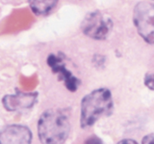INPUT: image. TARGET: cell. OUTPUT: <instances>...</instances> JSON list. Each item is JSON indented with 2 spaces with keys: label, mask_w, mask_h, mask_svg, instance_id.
Wrapping results in <instances>:
<instances>
[{
  "label": "cell",
  "mask_w": 154,
  "mask_h": 144,
  "mask_svg": "<svg viewBox=\"0 0 154 144\" xmlns=\"http://www.w3.org/2000/svg\"><path fill=\"white\" fill-rule=\"evenodd\" d=\"M132 20L140 38L154 44V3L141 1L134 7Z\"/></svg>",
  "instance_id": "3957f363"
},
{
  "label": "cell",
  "mask_w": 154,
  "mask_h": 144,
  "mask_svg": "<svg viewBox=\"0 0 154 144\" xmlns=\"http://www.w3.org/2000/svg\"><path fill=\"white\" fill-rule=\"evenodd\" d=\"M46 63L51 72L57 75L60 81H63L69 91L75 92L79 89L81 84L80 79L67 69L64 62V57L61 54H50L47 57Z\"/></svg>",
  "instance_id": "5b68a950"
},
{
  "label": "cell",
  "mask_w": 154,
  "mask_h": 144,
  "mask_svg": "<svg viewBox=\"0 0 154 144\" xmlns=\"http://www.w3.org/2000/svg\"><path fill=\"white\" fill-rule=\"evenodd\" d=\"M38 93L16 90L14 93L5 95L2 99L3 107L8 112L26 110L33 107L38 100Z\"/></svg>",
  "instance_id": "8992f818"
},
{
  "label": "cell",
  "mask_w": 154,
  "mask_h": 144,
  "mask_svg": "<svg viewBox=\"0 0 154 144\" xmlns=\"http://www.w3.org/2000/svg\"><path fill=\"white\" fill-rule=\"evenodd\" d=\"M32 133L23 124H9L0 130V144H31Z\"/></svg>",
  "instance_id": "52a82bcc"
},
{
  "label": "cell",
  "mask_w": 154,
  "mask_h": 144,
  "mask_svg": "<svg viewBox=\"0 0 154 144\" xmlns=\"http://www.w3.org/2000/svg\"><path fill=\"white\" fill-rule=\"evenodd\" d=\"M152 1H154V0H152Z\"/></svg>",
  "instance_id": "4fadbf2b"
},
{
  "label": "cell",
  "mask_w": 154,
  "mask_h": 144,
  "mask_svg": "<svg viewBox=\"0 0 154 144\" xmlns=\"http://www.w3.org/2000/svg\"><path fill=\"white\" fill-rule=\"evenodd\" d=\"M59 0H28V5L35 15L44 17L51 14L57 7Z\"/></svg>",
  "instance_id": "ba28073f"
},
{
  "label": "cell",
  "mask_w": 154,
  "mask_h": 144,
  "mask_svg": "<svg viewBox=\"0 0 154 144\" xmlns=\"http://www.w3.org/2000/svg\"><path fill=\"white\" fill-rule=\"evenodd\" d=\"M84 144H103V142L100 137L93 135L87 138L84 142Z\"/></svg>",
  "instance_id": "30bf717a"
},
{
  "label": "cell",
  "mask_w": 154,
  "mask_h": 144,
  "mask_svg": "<svg viewBox=\"0 0 154 144\" xmlns=\"http://www.w3.org/2000/svg\"><path fill=\"white\" fill-rule=\"evenodd\" d=\"M37 130L42 144H63L70 132L69 116L60 108L46 109L38 118Z\"/></svg>",
  "instance_id": "6da1fadb"
},
{
  "label": "cell",
  "mask_w": 154,
  "mask_h": 144,
  "mask_svg": "<svg viewBox=\"0 0 154 144\" xmlns=\"http://www.w3.org/2000/svg\"><path fill=\"white\" fill-rule=\"evenodd\" d=\"M142 144H154V133H150L143 136Z\"/></svg>",
  "instance_id": "8fae6325"
},
{
  "label": "cell",
  "mask_w": 154,
  "mask_h": 144,
  "mask_svg": "<svg viewBox=\"0 0 154 144\" xmlns=\"http://www.w3.org/2000/svg\"><path fill=\"white\" fill-rule=\"evenodd\" d=\"M116 144H138V142L133 139H123Z\"/></svg>",
  "instance_id": "7c38bea8"
},
{
  "label": "cell",
  "mask_w": 154,
  "mask_h": 144,
  "mask_svg": "<svg viewBox=\"0 0 154 144\" xmlns=\"http://www.w3.org/2000/svg\"><path fill=\"white\" fill-rule=\"evenodd\" d=\"M143 84L149 90L154 91V72H146L145 74Z\"/></svg>",
  "instance_id": "9c48e42d"
},
{
  "label": "cell",
  "mask_w": 154,
  "mask_h": 144,
  "mask_svg": "<svg viewBox=\"0 0 154 144\" xmlns=\"http://www.w3.org/2000/svg\"><path fill=\"white\" fill-rule=\"evenodd\" d=\"M114 103L112 92L106 87H99L87 93L81 100L80 126L88 128L100 118L112 113Z\"/></svg>",
  "instance_id": "7a4b0ae2"
},
{
  "label": "cell",
  "mask_w": 154,
  "mask_h": 144,
  "mask_svg": "<svg viewBox=\"0 0 154 144\" xmlns=\"http://www.w3.org/2000/svg\"><path fill=\"white\" fill-rule=\"evenodd\" d=\"M113 28L112 19L100 11L88 12L82 19L81 30L87 37L97 41L106 39Z\"/></svg>",
  "instance_id": "277c9868"
}]
</instances>
